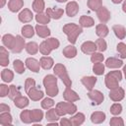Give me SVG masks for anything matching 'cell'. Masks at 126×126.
I'll return each instance as SVG.
<instances>
[{
	"mask_svg": "<svg viewBox=\"0 0 126 126\" xmlns=\"http://www.w3.org/2000/svg\"><path fill=\"white\" fill-rule=\"evenodd\" d=\"M52 51L51 47L48 45V43L43 40L40 44H39V52L42 54V55H45V56H48L50 54V52Z\"/></svg>",
	"mask_w": 126,
	"mask_h": 126,
	"instance_id": "cell-41",
	"label": "cell"
},
{
	"mask_svg": "<svg viewBox=\"0 0 126 126\" xmlns=\"http://www.w3.org/2000/svg\"><path fill=\"white\" fill-rule=\"evenodd\" d=\"M34 32H35V29L31 25H25L21 30L22 35L26 38H32L33 36Z\"/></svg>",
	"mask_w": 126,
	"mask_h": 126,
	"instance_id": "cell-28",
	"label": "cell"
},
{
	"mask_svg": "<svg viewBox=\"0 0 126 126\" xmlns=\"http://www.w3.org/2000/svg\"><path fill=\"white\" fill-rule=\"evenodd\" d=\"M9 64V53L6 47L1 46L0 47V65L3 67L8 66Z\"/></svg>",
	"mask_w": 126,
	"mask_h": 126,
	"instance_id": "cell-29",
	"label": "cell"
},
{
	"mask_svg": "<svg viewBox=\"0 0 126 126\" xmlns=\"http://www.w3.org/2000/svg\"><path fill=\"white\" fill-rule=\"evenodd\" d=\"M26 51L29 53V54H31V55H34V54H36L37 52H38V50H39V46H38V44L36 43V42H34V41H30V42H28L27 44H26Z\"/></svg>",
	"mask_w": 126,
	"mask_h": 126,
	"instance_id": "cell-34",
	"label": "cell"
},
{
	"mask_svg": "<svg viewBox=\"0 0 126 126\" xmlns=\"http://www.w3.org/2000/svg\"><path fill=\"white\" fill-rule=\"evenodd\" d=\"M122 65H123V61L115 57H109L105 61V66L109 69H117L120 68Z\"/></svg>",
	"mask_w": 126,
	"mask_h": 126,
	"instance_id": "cell-18",
	"label": "cell"
},
{
	"mask_svg": "<svg viewBox=\"0 0 126 126\" xmlns=\"http://www.w3.org/2000/svg\"><path fill=\"white\" fill-rule=\"evenodd\" d=\"M88 96H89V98H90L91 100H93L94 103L96 104V105L100 104V103L103 101V99H104V96H103L102 93H101L100 91H98V90H94V89L91 90V91H89Z\"/></svg>",
	"mask_w": 126,
	"mask_h": 126,
	"instance_id": "cell-7",
	"label": "cell"
},
{
	"mask_svg": "<svg viewBox=\"0 0 126 126\" xmlns=\"http://www.w3.org/2000/svg\"><path fill=\"white\" fill-rule=\"evenodd\" d=\"M112 30L115 33V35L119 39H124L126 36V29L122 25H114L112 27Z\"/></svg>",
	"mask_w": 126,
	"mask_h": 126,
	"instance_id": "cell-32",
	"label": "cell"
},
{
	"mask_svg": "<svg viewBox=\"0 0 126 126\" xmlns=\"http://www.w3.org/2000/svg\"><path fill=\"white\" fill-rule=\"evenodd\" d=\"M27 94H28L29 97H30L32 100H33V101H38V100L41 99V98L43 97V95H44L43 92L40 91V90H38V89H36L35 87L32 88Z\"/></svg>",
	"mask_w": 126,
	"mask_h": 126,
	"instance_id": "cell-17",
	"label": "cell"
},
{
	"mask_svg": "<svg viewBox=\"0 0 126 126\" xmlns=\"http://www.w3.org/2000/svg\"><path fill=\"white\" fill-rule=\"evenodd\" d=\"M45 41L48 43V45L51 47L52 50L53 49H57L59 47V45H60L59 40L57 38H55V37H48L47 39H45Z\"/></svg>",
	"mask_w": 126,
	"mask_h": 126,
	"instance_id": "cell-48",
	"label": "cell"
},
{
	"mask_svg": "<svg viewBox=\"0 0 126 126\" xmlns=\"http://www.w3.org/2000/svg\"><path fill=\"white\" fill-rule=\"evenodd\" d=\"M0 124L3 126L12 124V115L9 113V111L0 113Z\"/></svg>",
	"mask_w": 126,
	"mask_h": 126,
	"instance_id": "cell-37",
	"label": "cell"
},
{
	"mask_svg": "<svg viewBox=\"0 0 126 126\" xmlns=\"http://www.w3.org/2000/svg\"><path fill=\"white\" fill-rule=\"evenodd\" d=\"M20 118H21V121L23 123H26V124L32 123V110H30V109L23 110L20 113Z\"/></svg>",
	"mask_w": 126,
	"mask_h": 126,
	"instance_id": "cell-36",
	"label": "cell"
},
{
	"mask_svg": "<svg viewBox=\"0 0 126 126\" xmlns=\"http://www.w3.org/2000/svg\"><path fill=\"white\" fill-rule=\"evenodd\" d=\"M34 18L36 23L39 25H47L50 22V17L46 13H37Z\"/></svg>",
	"mask_w": 126,
	"mask_h": 126,
	"instance_id": "cell-33",
	"label": "cell"
},
{
	"mask_svg": "<svg viewBox=\"0 0 126 126\" xmlns=\"http://www.w3.org/2000/svg\"><path fill=\"white\" fill-rule=\"evenodd\" d=\"M6 111H10V106L8 104L1 103L0 104V112H6Z\"/></svg>",
	"mask_w": 126,
	"mask_h": 126,
	"instance_id": "cell-55",
	"label": "cell"
},
{
	"mask_svg": "<svg viewBox=\"0 0 126 126\" xmlns=\"http://www.w3.org/2000/svg\"><path fill=\"white\" fill-rule=\"evenodd\" d=\"M104 59L103 55L101 52H94L93 54H91V61L93 63H99L102 62Z\"/></svg>",
	"mask_w": 126,
	"mask_h": 126,
	"instance_id": "cell-46",
	"label": "cell"
},
{
	"mask_svg": "<svg viewBox=\"0 0 126 126\" xmlns=\"http://www.w3.org/2000/svg\"><path fill=\"white\" fill-rule=\"evenodd\" d=\"M96 45H95V42L94 41H91V40H88V41H85L82 43L81 45V50L83 53L85 54H93L94 52L96 51Z\"/></svg>",
	"mask_w": 126,
	"mask_h": 126,
	"instance_id": "cell-12",
	"label": "cell"
},
{
	"mask_svg": "<svg viewBox=\"0 0 126 126\" xmlns=\"http://www.w3.org/2000/svg\"><path fill=\"white\" fill-rule=\"evenodd\" d=\"M33 87H35V81L32 78H28L25 81V91H26V93H28Z\"/></svg>",
	"mask_w": 126,
	"mask_h": 126,
	"instance_id": "cell-51",
	"label": "cell"
},
{
	"mask_svg": "<svg viewBox=\"0 0 126 126\" xmlns=\"http://www.w3.org/2000/svg\"><path fill=\"white\" fill-rule=\"evenodd\" d=\"M58 3H65V2H67L68 0H56Z\"/></svg>",
	"mask_w": 126,
	"mask_h": 126,
	"instance_id": "cell-60",
	"label": "cell"
},
{
	"mask_svg": "<svg viewBox=\"0 0 126 126\" xmlns=\"http://www.w3.org/2000/svg\"><path fill=\"white\" fill-rule=\"evenodd\" d=\"M25 64H26V66L29 70H31L32 72H34V73L39 72V69L41 67L39 61L36 60L35 58H32V57L27 58L26 61H25Z\"/></svg>",
	"mask_w": 126,
	"mask_h": 126,
	"instance_id": "cell-9",
	"label": "cell"
},
{
	"mask_svg": "<svg viewBox=\"0 0 126 126\" xmlns=\"http://www.w3.org/2000/svg\"><path fill=\"white\" fill-rule=\"evenodd\" d=\"M109 124L111 125V126H123L124 125V121H123V119L121 118V117H117V116H114V117H112L111 119H110V121H109Z\"/></svg>",
	"mask_w": 126,
	"mask_h": 126,
	"instance_id": "cell-50",
	"label": "cell"
},
{
	"mask_svg": "<svg viewBox=\"0 0 126 126\" xmlns=\"http://www.w3.org/2000/svg\"><path fill=\"white\" fill-rule=\"evenodd\" d=\"M43 118V112L40 109H32V123H38Z\"/></svg>",
	"mask_w": 126,
	"mask_h": 126,
	"instance_id": "cell-40",
	"label": "cell"
},
{
	"mask_svg": "<svg viewBox=\"0 0 126 126\" xmlns=\"http://www.w3.org/2000/svg\"><path fill=\"white\" fill-rule=\"evenodd\" d=\"M63 97H64V99L66 101H70V102H75V101H77V100L80 99L79 94L75 91H73L70 87H66V89L64 90V92H63Z\"/></svg>",
	"mask_w": 126,
	"mask_h": 126,
	"instance_id": "cell-8",
	"label": "cell"
},
{
	"mask_svg": "<svg viewBox=\"0 0 126 126\" xmlns=\"http://www.w3.org/2000/svg\"><path fill=\"white\" fill-rule=\"evenodd\" d=\"M122 11L124 13H126V0L123 1V4H122Z\"/></svg>",
	"mask_w": 126,
	"mask_h": 126,
	"instance_id": "cell-56",
	"label": "cell"
},
{
	"mask_svg": "<svg viewBox=\"0 0 126 126\" xmlns=\"http://www.w3.org/2000/svg\"><path fill=\"white\" fill-rule=\"evenodd\" d=\"M53 73H54V75L58 76L61 79V81L65 85V87H71L72 86V81H71V79L67 73L66 67L63 64H61V63L55 64L53 66Z\"/></svg>",
	"mask_w": 126,
	"mask_h": 126,
	"instance_id": "cell-4",
	"label": "cell"
},
{
	"mask_svg": "<svg viewBox=\"0 0 126 126\" xmlns=\"http://www.w3.org/2000/svg\"><path fill=\"white\" fill-rule=\"evenodd\" d=\"M63 32L67 35L68 37V41L71 43V44H75L76 41H77V38L78 36L82 33L83 32V29L81 26H78L74 23H69V24H66L65 26H63Z\"/></svg>",
	"mask_w": 126,
	"mask_h": 126,
	"instance_id": "cell-1",
	"label": "cell"
},
{
	"mask_svg": "<svg viewBox=\"0 0 126 126\" xmlns=\"http://www.w3.org/2000/svg\"><path fill=\"white\" fill-rule=\"evenodd\" d=\"M39 63H40V66L41 68H43L44 70H49L51 69L53 66H54V61L51 57L49 56H42L40 59H39Z\"/></svg>",
	"mask_w": 126,
	"mask_h": 126,
	"instance_id": "cell-24",
	"label": "cell"
},
{
	"mask_svg": "<svg viewBox=\"0 0 126 126\" xmlns=\"http://www.w3.org/2000/svg\"><path fill=\"white\" fill-rule=\"evenodd\" d=\"M96 81H97V79H96V77H94V76H85V77H83V78L81 79L82 84H83V85L85 86V88H86L87 90H89V91H91V90L94 89V87Z\"/></svg>",
	"mask_w": 126,
	"mask_h": 126,
	"instance_id": "cell-15",
	"label": "cell"
},
{
	"mask_svg": "<svg viewBox=\"0 0 126 126\" xmlns=\"http://www.w3.org/2000/svg\"><path fill=\"white\" fill-rule=\"evenodd\" d=\"M41 107L43 108V109H49V108H51L53 105H54V100L51 98V96L50 97H45V98H43L42 99V101H41Z\"/></svg>",
	"mask_w": 126,
	"mask_h": 126,
	"instance_id": "cell-45",
	"label": "cell"
},
{
	"mask_svg": "<svg viewBox=\"0 0 126 126\" xmlns=\"http://www.w3.org/2000/svg\"><path fill=\"white\" fill-rule=\"evenodd\" d=\"M36 34L41 38H47L50 35V30L45 25H36L34 27Z\"/></svg>",
	"mask_w": 126,
	"mask_h": 126,
	"instance_id": "cell-16",
	"label": "cell"
},
{
	"mask_svg": "<svg viewBox=\"0 0 126 126\" xmlns=\"http://www.w3.org/2000/svg\"><path fill=\"white\" fill-rule=\"evenodd\" d=\"M109 32V30L107 28V26L103 23L101 24H98L96 27H95V33L97 36L101 37V38H104Z\"/></svg>",
	"mask_w": 126,
	"mask_h": 126,
	"instance_id": "cell-27",
	"label": "cell"
},
{
	"mask_svg": "<svg viewBox=\"0 0 126 126\" xmlns=\"http://www.w3.org/2000/svg\"><path fill=\"white\" fill-rule=\"evenodd\" d=\"M109 97L111 100L115 101V102H119L121 101L124 96H125V92L121 87H117L115 89H111L109 92Z\"/></svg>",
	"mask_w": 126,
	"mask_h": 126,
	"instance_id": "cell-6",
	"label": "cell"
},
{
	"mask_svg": "<svg viewBox=\"0 0 126 126\" xmlns=\"http://www.w3.org/2000/svg\"><path fill=\"white\" fill-rule=\"evenodd\" d=\"M26 64H24V62L20 59H16L14 60L13 62V67H14V70L16 71V73L18 74H23L25 71H26V67H25Z\"/></svg>",
	"mask_w": 126,
	"mask_h": 126,
	"instance_id": "cell-39",
	"label": "cell"
},
{
	"mask_svg": "<svg viewBox=\"0 0 126 126\" xmlns=\"http://www.w3.org/2000/svg\"><path fill=\"white\" fill-rule=\"evenodd\" d=\"M60 115L57 113L56 108H49L45 113V118L49 122H57L60 119Z\"/></svg>",
	"mask_w": 126,
	"mask_h": 126,
	"instance_id": "cell-25",
	"label": "cell"
},
{
	"mask_svg": "<svg viewBox=\"0 0 126 126\" xmlns=\"http://www.w3.org/2000/svg\"><path fill=\"white\" fill-rule=\"evenodd\" d=\"M102 6V0H88V7L92 11H97Z\"/></svg>",
	"mask_w": 126,
	"mask_h": 126,
	"instance_id": "cell-42",
	"label": "cell"
},
{
	"mask_svg": "<svg viewBox=\"0 0 126 126\" xmlns=\"http://www.w3.org/2000/svg\"><path fill=\"white\" fill-rule=\"evenodd\" d=\"M123 73H124V76H125V79H126V65L123 67Z\"/></svg>",
	"mask_w": 126,
	"mask_h": 126,
	"instance_id": "cell-59",
	"label": "cell"
},
{
	"mask_svg": "<svg viewBox=\"0 0 126 126\" xmlns=\"http://www.w3.org/2000/svg\"><path fill=\"white\" fill-rule=\"evenodd\" d=\"M96 16L98 18V20L101 23H107L110 20V12L108 11V9L104 6H101L97 11H96Z\"/></svg>",
	"mask_w": 126,
	"mask_h": 126,
	"instance_id": "cell-10",
	"label": "cell"
},
{
	"mask_svg": "<svg viewBox=\"0 0 126 126\" xmlns=\"http://www.w3.org/2000/svg\"><path fill=\"white\" fill-rule=\"evenodd\" d=\"M121 80H122L121 71L115 70V71H110L105 75L104 83H105L106 88L111 90V89H115V88L119 87V82Z\"/></svg>",
	"mask_w": 126,
	"mask_h": 126,
	"instance_id": "cell-3",
	"label": "cell"
},
{
	"mask_svg": "<svg viewBox=\"0 0 126 126\" xmlns=\"http://www.w3.org/2000/svg\"><path fill=\"white\" fill-rule=\"evenodd\" d=\"M24 47H26V42H25L24 36L16 35V39H15V42H14V45H13V48L11 49V51L13 53H20L24 49Z\"/></svg>",
	"mask_w": 126,
	"mask_h": 126,
	"instance_id": "cell-11",
	"label": "cell"
},
{
	"mask_svg": "<svg viewBox=\"0 0 126 126\" xmlns=\"http://www.w3.org/2000/svg\"><path fill=\"white\" fill-rule=\"evenodd\" d=\"M79 24L82 28H91V27L94 26V20L90 16L83 15L79 19Z\"/></svg>",
	"mask_w": 126,
	"mask_h": 126,
	"instance_id": "cell-23",
	"label": "cell"
},
{
	"mask_svg": "<svg viewBox=\"0 0 126 126\" xmlns=\"http://www.w3.org/2000/svg\"><path fill=\"white\" fill-rule=\"evenodd\" d=\"M15 39H16V36H14L11 33H6V34H4L2 36V42H3L4 46L7 47L8 49H12L13 48Z\"/></svg>",
	"mask_w": 126,
	"mask_h": 126,
	"instance_id": "cell-26",
	"label": "cell"
},
{
	"mask_svg": "<svg viewBox=\"0 0 126 126\" xmlns=\"http://www.w3.org/2000/svg\"><path fill=\"white\" fill-rule=\"evenodd\" d=\"M0 2H1V3H0V7H1V8H3V7H4V5L6 4V0H0Z\"/></svg>",
	"mask_w": 126,
	"mask_h": 126,
	"instance_id": "cell-57",
	"label": "cell"
},
{
	"mask_svg": "<svg viewBox=\"0 0 126 126\" xmlns=\"http://www.w3.org/2000/svg\"><path fill=\"white\" fill-rule=\"evenodd\" d=\"M32 10L37 14V13H42L44 8H45V3L43 0H33L32 2Z\"/></svg>",
	"mask_w": 126,
	"mask_h": 126,
	"instance_id": "cell-38",
	"label": "cell"
},
{
	"mask_svg": "<svg viewBox=\"0 0 126 126\" xmlns=\"http://www.w3.org/2000/svg\"><path fill=\"white\" fill-rule=\"evenodd\" d=\"M121 112H122V105L120 103L115 102V103H113L110 106V113L111 114H113V115H119Z\"/></svg>",
	"mask_w": 126,
	"mask_h": 126,
	"instance_id": "cell-47",
	"label": "cell"
},
{
	"mask_svg": "<svg viewBox=\"0 0 126 126\" xmlns=\"http://www.w3.org/2000/svg\"><path fill=\"white\" fill-rule=\"evenodd\" d=\"M13 101H14V104L18 107V108H21V109H24L25 107H27L28 105H29V103H30V101H29V98L28 97H26V96H23V95H18L17 97H15L14 99H13Z\"/></svg>",
	"mask_w": 126,
	"mask_h": 126,
	"instance_id": "cell-22",
	"label": "cell"
},
{
	"mask_svg": "<svg viewBox=\"0 0 126 126\" xmlns=\"http://www.w3.org/2000/svg\"><path fill=\"white\" fill-rule=\"evenodd\" d=\"M125 56H126V47H125Z\"/></svg>",
	"mask_w": 126,
	"mask_h": 126,
	"instance_id": "cell-61",
	"label": "cell"
},
{
	"mask_svg": "<svg viewBox=\"0 0 126 126\" xmlns=\"http://www.w3.org/2000/svg\"><path fill=\"white\" fill-rule=\"evenodd\" d=\"M43 86L45 88V93L48 96H56L59 93V89L57 86V78L54 75H46L43 78Z\"/></svg>",
	"mask_w": 126,
	"mask_h": 126,
	"instance_id": "cell-2",
	"label": "cell"
},
{
	"mask_svg": "<svg viewBox=\"0 0 126 126\" xmlns=\"http://www.w3.org/2000/svg\"><path fill=\"white\" fill-rule=\"evenodd\" d=\"M62 53H63V55H64L66 58L71 59V58L76 57V55H77V48H76L73 44H70V45H67V46L63 49Z\"/></svg>",
	"mask_w": 126,
	"mask_h": 126,
	"instance_id": "cell-31",
	"label": "cell"
},
{
	"mask_svg": "<svg viewBox=\"0 0 126 126\" xmlns=\"http://www.w3.org/2000/svg\"><path fill=\"white\" fill-rule=\"evenodd\" d=\"M24 6V0H9L8 2V9L12 13L19 12Z\"/></svg>",
	"mask_w": 126,
	"mask_h": 126,
	"instance_id": "cell-19",
	"label": "cell"
},
{
	"mask_svg": "<svg viewBox=\"0 0 126 126\" xmlns=\"http://www.w3.org/2000/svg\"><path fill=\"white\" fill-rule=\"evenodd\" d=\"M59 124L62 125V126H71V125H72V122H71V120L68 119V118H60Z\"/></svg>",
	"mask_w": 126,
	"mask_h": 126,
	"instance_id": "cell-54",
	"label": "cell"
},
{
	"mask_svg": "<svg viewBox=\"0 0 126 126\" xmlns=\"http://www.w3.org/2000/svg\"><path fill=\"white\" fill-rule=\"evenodd\" d=\"M125 47H126V44L124 42H119L117 44L116 49H117V51H118V53H119L121 58H126V56H125Z\"/></svg>",
	"mask_w": 126,
	"mask_h": 126,
	"instance_id": "cell-52",
	"label": "cell"
},
{
	"mask_svg": "<svg viewBox=\"0 0 126 126\" xmlns=\"http://www.w3.org/2000/svg\"><path fill=\"white\" fill-rule=\"evenodd\" d=\"M18 19L22 23H25V24L26 23H30L33 19V14H32V12L30 9L25 8L24 10H22L20 12V14L18 16Z\"/></svg>",
	"mask_w": 126,
	"mask_h": 126,
	"instance_id": "cell-14",
	"label": "cell"
},
{
	"mask_svg": "<svg viewBox=\"0 0 126 126\" xmlns=\"http://www.w3.org/2000/svg\"><path fill=\"white\" fill-rule=\"evenodd\" d=\"M9 92H10V87H8L5 84H1L0 85V96L1 97L9 95Z\"/></svg>",
	"mask_w": 126,
	"mask_h": 126,
	"instance_id": "cell-53",
	"label": "cell"
},
{
	"mask_svg": "<svg viewBox=\"0 0 126 126\" xmlns=\"http://www.w3.org/2000/svg\"><path fill=\"white\" fill-rule=\"evenodd\" d=\"M112 1V3H114V4H119V3H121L123 0H111Z\"/></svg>",
	"mask_w": 126,
	"mask_h": 126,
	"instance_id": "cell-58",
	"label": "cell"
},
{
	"mask_svg": "<svg viewBox=\"0 0 126 126\" xmlns=\"http://www.w3.org/2000/svg\"><path fill=\"white\" fill-rule=\"evenodd\" d=\"M85 119H86L85 114L82 113V112H77V113H75L70 118V120L72 122V125H74V126H80V125H82L85 122Z\"/></svg>",
	"mask_w": 126,
	"mask_h": 126,
	"instance_id": "cell-30",
	"label": "cell"
},
{
	"mask_svg": "<svg viewBox=\"0 0 126 126\" xmlns=\"http://www.w3.org/2000/svg\"><path fill=\"white\" fill-rule=\"evenodd\" d=\"M1 79L5 83H11L14 79V73L12 70L9 69H4L1 72Z\"/></svg>",
	"mask_w": 126,
	"mask_h": 126,
	"instance_id": "cell-35",
	"label": "cell"
},
{
	"mask_svg": "<svg viewBox=\"0 0 126 126\" xmlns=\"http://www.w3.org/2000/svg\"><path fill=\"white\" fill-rule=\"evenodd\" d=\"M104 68H105V66H104L101 62H99V63H94L93 72H94L95 75L100 76V75H102V74L104 73Z\"/></svg>",
	"mask_w": 126,
	"mask_h": 126,
	"instance_id": "cell-43",
	"label": "cell"
},
{
	"mask_svg": "<svg viewBox=\"0 0 126 126\" xmlns=\"http://www.w3.org/2000/svg\"><path fill=\"white\" fill-rule=\"evenodd\" d=\"M65 8H66V14L68 17H75L79 12V4L76 1L68 2Z\"/></svg>",
	"mask_w": 126,
	"mask_h": 126,
	"instance_id": "cell-13",
	"label": "cell"
},
{
	"mask_svg": "<svg viewBox=\"0 0 126 126\" xmlns=\"http://www.w3.org/2000/svg\"><path fill=\"white\" fill-rule=\"evenodd\" d=\"M21 94H20V91H19V89L15 86V85H11L10 86V92H9V97H10V99H14L15 97H17L18 95H20Z\"/></svg>",
	"mask_w": 126,
	"mask_h": 126,
	"instance_id": "cell-49",
	"label": "cell"
},
{
	"mask_svg": "<svg viewBox=\"0 0 126 126\" xmlns=\"http://www.w3.org/2000/svg\"><path fill=\"white\" fill-rule=\"evenodd\" d=\"M106 118V115L102 111H94L91 115V121L94 124H100L102 123Z\"/></svg>",
	"mask_w": 126,
	"mask_h": 126,
	"instance_id": "cell-21",
	"label": "cell"
},
{
	"mask_svg": "<svg viewBox=\"0 0 126 126\" xmlns=\"http://www.w3.org/2000/svg\"><path fill=\"white\" fill-rule=\"evenodd\" d=\"M50 19H54V20H59L63 14H64V10L57 8V9H53V8H46V12H45Z\"/></svg>",
	"mask_w": 126,
	"mask_h": 126,
	"instance_id": "cell-20",
	"label": "cell"
},
{
	"mask_svg": "<svg viewBox=\"0 0 126 126\" xmlns=\"http://www.w3.org/2000/svg\"><path fill=\"white\" fill-rule=\"evenodd\" d=\"M56 111L60 116H64L66 114H75L77 112V106L73 102L70 101H60L56 104Z\"/></svg>",
	"mask_w": 126,
	"mask_h": 126,
	"instance_id": "cell-5",
	"label": "cell"
},
{
	"mask_svg": "<svg viewBox=\"0 0 126 126\" xmlns=\"http://www.w3.org/2000/svg\"><path fill=\"white\" fill-rule=\"evenodd\" d=\"M95 45H96V48H97V50H98L99 52H103V51H105L106 48H107V43H106V41H105L103 38H101V37H99V38H97V39L95 40Z\"/></svg>",
	"mask_w": 126,
	"mask_h": 126,
	"instance_id": "cell-44",
	"label": "cell"
}]
</instances>
